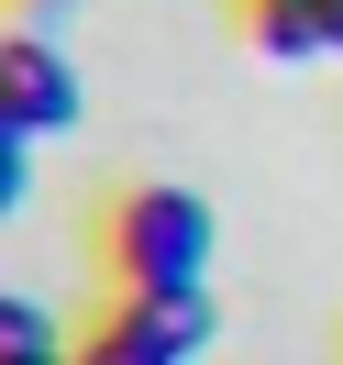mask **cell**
I'll list each match as a JSON object with an SVG mask.
<instances>
[{"label": "cell", "instance_id": "1", "mask_svg": "<svg viewBox=\"0 0 343 365\" xmlns=\"http://www.w3.org/2000/svg\"><path fill=\"white\" fill-rule=\"evenodd\" d=\"M111 277L122 288H178V277H210V210L188 188H133L111 210Z\"/></svg>", "mask_w": 343, "mask_h": 365}, {"label": "cell", "instance_id": "2", "mask_svg": "<svg viewBox=\"0 0 343 365\" xmlns=\"http://www.w3.org/2000/svg\"><path fill=\"white\" fill-rule=\"evenodd\" d=\"M0 122H11V133H56V122H78V78H67V56H56L34 23L0 45Z\"/></svg>", "mask_w": 343, "mask_h": 365}, {"label": "cell", "instance_id": "3", "mask_svg": "<svg viewBox=\"0 0 343 365\" xmlns=\"http://www.w3.org/2000/svg\"><path fill=\"white\" fill-rule=\"evenodd\" d=\"M244 34L277 67H310V56H332V0H244Z\"/></svg>", "mask_w": 343, "mask_h": 365}, {"label": "cell", "instance_id": "4", "mask_svg": "<svg viewBox=\"0 0 343 365\" xmlns=\"http://www.w3.org/2000/svg\"><path fill=\"white\" fill-rule=\"evenodd\" d=\"M78 365H188V354H178V343H166V332H155V321H144V310H133V299H122V310H111V321H100V332H89V343H78Z\"/></svg>", "mask_w": 343, "mask_h": 365}, {"label": "cell", "instance_id": "5", "mask_svg": "<svg viewBox=\"0 0 343 365\" xmlns=\"http://www.w3.org/2000/svg\"><path fill=\"white\" fill-rule=\"evenodd\" d=\"M122 299H133L178 354H200V343H210V288H200V277H178V288H122Z\"/></svg>", "mask_w": 343, "mask_h": 365}, {"label": "cell", "instance_id": "6", "mask_svg": "<svg viewBox=\"0 0 343 365\" xmlns=\"http://www.w3.org/2000/svg\"><path fill=\"white\" fill-rule=\"evenodd\" d=\"M45 310H34V299H0V354H45Z\"/></svg>", "mask_w": 343, "mask_h": 365}, {"label": "cell", "instance_id": "7", "mask_svg": "<svg viewBox=\"0 0 343 365\" xmlns=\"http://www.w3.org/2000/svg\"><path fill=\"white\" fill-rule=\"evenodd\" d=\"M0 365H78V354H56V343H45V354H0Z\"/></svg>", "mask_w": 343, "mask_h": 365}, {"label": "cell", "instance_id": "8", "mask_svg": "<svg viewBox=\"0 0 343 365\" xmlns=\"http://www.w3.org/2000/svg\"><path fill=\"white\" fill-rule=\"evenodd\" d=\"M332 56H343V0H332Z\"/></svg>", "mask_w": 343, "mask_h": 365}]
</instances>
